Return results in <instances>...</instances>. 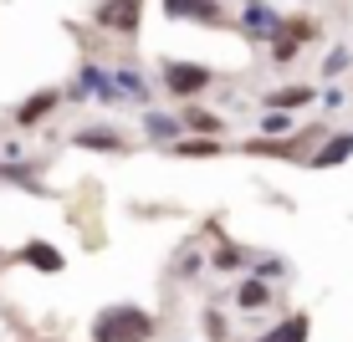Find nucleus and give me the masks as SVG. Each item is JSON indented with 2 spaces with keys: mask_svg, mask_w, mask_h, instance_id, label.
<instances>
[{
  "mask_svg": "<svg viewBox=\"0 0 353 342\" xmlns=\"http://www.w3.org/2000/svg\"><path fill=\"white\" fill-rule=\"evenodd\" d=\"M154 337V317L143 307H108L92 322V342H149Z\"/></svg>",
  "mask_w": 353,
  "mask_h": 342,
  "instance_id": "1",
  "label": "nucleus"
},
{
  "mask_svg": "<svg viewBox=\"0 0 353 342\" xmlns=\"http://www.w3.org/2000/svg\"><path fill=\"white\" fill-rule=\"evenodd\" d=\"M164 87L174 92V97H194V92L210 87V72H205V67H190V62H169V67H164Z\"/></svg>",
  "mask_w": 353,
  "mask_h": 342,
  "instance_id": "2",
  "label": "nucleus"
},
{
  "mask_svg": "<svg viewBox=\"0 0 353 342\" xmlns=\"http://www.w3.org/2000/svg\"><path fill=\"white\" fill-rule=\"evenodd\" d=\"M139 10H143V0H108V6L97 10V21H103L108 31L133 36V31H139Z\"/></svg>",
  "mask_w": 353,
  "mask_h": 342,
  "instance_id": "3",
  "label": "nucleus"
},
{
  "mask_svg": "<svg viewBox=\"0 0 353 342\" xmlns=\"http://www.w3.org/2000/svg\"><path fill=\"white\" fill-rule=\"evenodd\" d=\"M21 261H26V266H36V271H46V276H57V271H62V250H57V246H46V240H26V246H21Z\"/></svg>",
  "mask_w": 353,
  "mask_h": 342,
  "instance_id": "4",
  "label": "nucleus"
},
{
  "mask_svg": "<svg viewBox=\"0 0 353 342\" xmlns=\"http://www.w3.org/2000/svg\"><path fill=\"white\" fill-rule=\"evenodd\" d=\"M307 332H312V322L302 312H292V317H282V322L272 327V332H261L256 342H307Z\"/></svg>",
  "mask_w": 353,
  "mask_h": 342,
  "instance_id": "5",
  "label": "nucleus"
},
{
  "mask_svg": "<svg viewBox=\"0 0 353 342\" xmlns=\"http://www.w3.org/2000/svg\"><path fill=\"white\" fill-rule=\"evenodd\" d=\"M164 10L179 16V21H221V6H215V0H164Z\"/></svg>",
  "mask_w": 353,
  "mask_h": 342,
  "instance_id": "6",
  "label": "nucleus"
},
{
  "mask_svg": "<svg viewBox=\"0 0 353 342\" xmlns=\"http://www.w3.org/2000/svg\"><path fill=\"white\" fill-rule=\"evenodd\" d=\"M52 107H57V92H36V97H26V103L16 107V123H21V128H31V123H41Z\"/></svg>",
  "mask_w": 353,
  "mask_h": 342,
  "instance_id": "7",
  "label": "nucleus"
},
{
  "mask_svg": "<svg viewBox=\"0 0 353 342\" xmlns=\"http://www.w3.org/2000/svg\"><path fill=\"white\" fill-rule=\"evenodd\" d=\"M72 143H82V149H92V153H108V149H118L123 138H118V133H108V128H82Z\"/></svg>",
  "mask_w": 353,
  "mask_h": 342,
  "instance_id": "8",
  "label": "nucleus"
},
{
  "mask_svg": "<svg viewBox=\"0 0 353 342\" xmlns=\"http://www.w3.org/2000/svg\"><path fill=\"white\" fill-rule=\"evenodd\" d=\"M246 31H251V36H272V41H276V31H282V21H276L272 10L251 6V10H246Z\"/></svg>",
  "mask_w": 353,
  "mask_h": 342,
  "instance_id": "9",
  "label": "nucleus"
},
{
  "mask_svg": "<svg viewBox=\"0 0 353 342\" xmlns=\"http://www.w3.org/2000/svg\"><path fill=\"white\" fill-rule=\"evenodd\" d=\"M348 153H353V133H338V138H327V149L318 153V169H333V164H343Z\"/></svg>",
  "mask_w": 353,
  "mask_h": 342,
  "instance_id": "10",
  "label": "nucleus"
},
{
  "mask_svg": "<svg viewBox=\"0 0 353 342\" xmlns=\"http://www.w3.org/2000/svg\"><path fill=\"white\" fill-rule=\"evenodd\" d=\"M261 307H272V286L266 281H246L241 286V312H261Z\"/></svg>",
  "mask_w": 353,
  "mask_h": 342,
  "instance_id": "11",
  "label": "nucleus"
},
{
  "mask_svg": "<svg viewBox=\"0 0 353 342\" xmlns=\"http://www.w3.org/2000/svg\"><path fill=\"white\" fill-rule=\"evenodd\" d=\"M266 103L276 107V113H292V107H302V103H312V87H282V92H272Z\"/></svg>",
  "mask_w": 353,
  "mask_h": 342,
  "instance_id": "12",
  "label": "nucleus"
},
{
  "mask_svg": "<svg viewBox=\"0 0 353 342\" xmlns=\"http://www.w3.org/2000/svg\"><path fill=\"white\" fill-rule=\"evenodd\" d=\"M343 72H348V52H333L323 62V77H343Z\"/></svg>",
  "mask_w": 353,
  "mask_h": 342,
  "instance_id": "13",
  "label": "nucleus"
},
{
  "mask_svg": "<svg viewBox=\"0 0 353 342\" xmlns=\"http://www.w3.org/2000/svg\"><path fill=\"white\" fill-rule=\"evenodd\" d=\"M143 128H149L154 138H174V123H169V118H154V113H149V123H143Z\"/></svg>",
  "mask_w": 353,
  "mask_h": 342,
  "instance_id": "14",
  "label": "nucleus"
},
{
  "mask_svg": "<svg viewBox=\"0 0 353 342\" xmlns=\"http://www.w3.org/2000/svg\"><path fill=\"white\" fill-rule=\"evenodd\" d=\"M241 261H246V255H241V250H221V255H215V271H236Z\"/></svg>",
  "mask_w": 353,
  "mask_h": 342,
  "instance_id": "15",
  "label": "nucleus"
},
{
  "mask_svg": "<svg viewBox=\"0 0 353 342\" xmlns=\"http://www.w3.org/2000/svg\"><path fill=\"white\" fill-rule=\"evenodd\" d=\"M266 133H287V113H276V107H266Z\"/></svg>",
  "mask_w": 353,
  "mask_h": 342,
  "instance_id": "16",
  "label": "nucleus"
},
{
  "mask_svg": "<svg viewBox=\"0 0 353 342\" xmlns=\"http://www.w3.org/2000/svg\"><path fill=\"white\" fill-rule=\"evenodd\" d=\"M174 153H215V143H174Z\"/></svg>",
  "mask_w": 353,
  "mask_h": 342,
  "instance_id": "17",
  "label": "nucleus"
},
{
  "mask_svg": "<svg viewBox=\"0 0 353 342\" xmlns=\"http://www.w3.org/2000/svg\"><path fill=\"white\" fill-rule=\"evenodd\" d=\"M190 128H200V133H210V128H215V118H210V113H190Z\"/></svg>",
  "mask_w": 353,
  "mask_h": 342,
  "instance_id": "18",
  "label": "nucleus"
},
{
  "mask_svg": "<svg viewBox=\"0 0 353 342\" xmlns=\"http://www.w3.org/2000/svg\"><path fill=\"white\" fill-rule=\"evenodd\" d=\"M256 276H261V281H266V276H282V261H261V266H256Z\"/></svg>",
  "mask_w": 353,
  "mask_h": 342,
  "instance_id": "19",
  "label": "nucleus"
}]
</instances>
